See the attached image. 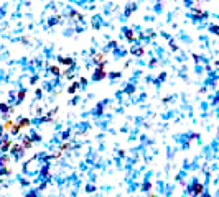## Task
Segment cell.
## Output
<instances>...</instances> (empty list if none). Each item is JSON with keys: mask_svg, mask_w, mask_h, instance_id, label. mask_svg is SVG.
I'll use <instances>...</instances> for the list:
<instances>
[{"mask_svg": "<svg viewBox=\"0 0 219 197\" xmlns=\"http://www.w3.org/2000/svg\"><path fill=\"white\" fill-rule=\"evenodd\" d=\"M125 36L128 38V40H134V35H132V31L128 30V31H125Z\"/></svg>", "mask_w": 219, "mask_h": 197, "instance_id": "cell-5", "label": "cell"}, {"mask_svg": "<svg viewBox=\"0 0 219 197\" xmlns=\"http://www.w3.org/2000/svg\"><path fill=\"white\" fill-rule=\"evenodd\" d=\"M102 59H104L102 54H97V56H96V62H102Z\"/></svg>", "mask_w": 219, "mask_h": 197, "instance_id": "cell-6", "label": "cell"}, {"mask_svg": "<svg viewBox=\"0 0 219 197\" xmlns=\"http://www.w3.org/2000/svg\"><path fill=\"white\" fill-rule=\"evenodd\" d=\"M59 62L61 64H73V59H71V57H59Z\"/></svg>", "mask_w": 219, "mask_h": 197, "instance_id": "cell-1", "label": "cell"}, {"mask_svg": "<svg viewBox=\"0 0 219 197\" xmlns=\"http://www.w3.org/2000/svg\"><path fill=\"white\" fill-rule=\"evenodd\" d=\"M28 123H30V120H28V118H23V120H20V125H18V127H20V128H22V127H26Z\"/></svg>", "mask_w": 219, "mask_h": 197, "instance_id": "cell-4", "label": "cell"}, {"mask_svg": "<svg viewBox=\"0 0 219 197\" xmlns=\"http://www.w3.org/2000/svg\"><path fill=\"white\" fill-rule=\"evenodd\" d=\"M104 77H106V73H104V69H97L96 79H104Z\"/></svg>", "mask_w": 219, "mask_h": 197, "instance_id": "cell-2", "label": "cell"}, {"mask_svg": "<svg viewBox=\"0 0 219 197\" xmlns=\"http://www.w3.org/2000/svg\"><path fill=\"white\" fill-rule=\"evenodd\" d=\"M203 192V186L201 184H196V187H194V195H199Z\"/></svg>", "mask_w": 219, "mask_h": 197, "instance_id": "cell-3", "label": "cell"}, {"mask_svg": "<svg viewBox=\"0 0 219 197\" xmlns=\"http://www.w3.org/2000/svg\"><path fill=\"white\" fill-rule=\"evenodd\" d=\"M51 71H53V74H56V76L59 74V68H56V66H55V68H51Z\"/></svg>", "mask_w": 219, "mask_h": 197, "instance_id": "cell-7", "label": "cell"}, {"mask_svg": "<svg viewBox=\"0 0 219 197\" xmlns=\"http://www.w3.org/2000/svg\"><path fill=\"white\" fill-rule=\"evenodd\" d=\"M23 97H25V90H22V92L18 94V100H23Z\"/></svg>", "mask_w": 219, "mask_h": 197, "instance_id": "cell-8", "label": "cell"}]
</instances>
